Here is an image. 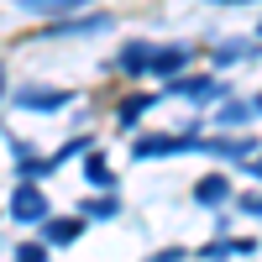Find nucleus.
<instances>
[{
	"label": "nucleus",
	"instance_id": "nucleus-1",
	"mask_svg": "<svg viewBox=\"0 0 262 262\" xmlns=\"http://www.w3.org/2000/svg\"><path fill=\"white\" fill-rule=\"evenodd\" d=\"M194 147H200V137H142L131 147V158L147 163V158H173V152H194Z\"/></svg>",
	"mask_w": 262,
	"mask_h": 262
},
{
	"label": "nucleus",
	"instance_id": "nucleus-2",
	"mask_svg": "<svg viewBox=\"0 0 262 262\" xmlns=\"http://www.w3.org/2000/svg\"><path fill=\"white\" fill-rule=\"evenodd\" d=\"M11 215L16 221H48V194H42L37 184H21L11 194Z\"/></svg>",
	"mask_w": 262,
	"mask_h": 262
},
{
	"label": "nucleus",
	"instance_id": "nucleus-3",
	"mask_svg": "<svg viewBox=\"0 0 262 262\" xmlns=\"http://www.w3.org/2000/svg\"><path fill=\"white\" fill-rule=\"evenodd\" d=\"M90 0H21V11L27 16H42V21H53V16H74V11H84Z\"/></svg>",
	"mask_w": 262,
	"mask_h": 262
},
{
	"label": "nucleus",
	"instance_id": "nucleus-4",
	"mask_svg": "<svg viewBox=\"0 0 262 262\" xmlns=\"http://www.w3.org/2000/svg\"><path fill=\"white\" fill-rule=\"evenodd\" d=\"M111 27V16L95 11V16H84V21H58V27H48V37H79V32H105Z\"/></svg>",
	"mask_w": 262,
	"mask_h": 262
},
{
	"label": "nucleus",
	"instance_id": "nucleus-5",
	"mask_svg": "<svg viewBox=\"0 0 262 262\" xmlns=\"http://www.w3.org/2000/svg\"><path fill=\"white\" fill-rule=\"evenodd\" d=\"M16 105H27V111H58V105H69L63 90H21Z\"/></svg>",
	"mask_w": 262,
	"mask_h": 262
},
{
	"label": "nucleus",
	"instance_id": "nucleus-6",
	"mask_svg": "<svg viewBox=\"0 0 262 262\" xmlns=\"http://www.w3.org/2000/svg\"><path fill=\"white\" fill-rule=\"evenodd\" d=\"M194 200L200 205H221V200H231V184L221 179V173H205V179L194 184Z\"/></svg>",
	"mask_w": 262,
	"mask_h": 262
},
{
	"label": "nucleus",
	"instance_id": "nucleus-7",
	"mask_svg": "<svg viewBox=\"0 0 262 262\" xmlns=\"http://www.w3.org/2000/svg\"><path fill=\"white\" fill-rule=\"evenodd\" d=\"M147 63H152V48H147V42H131V48L121 53V69H126L131 79H137V74H147Z\"/></svg>",
	"mask_w": 262,
	"mask_h": 262
},
{
	"label": "nucleus",
	"instance_id": "nucleus-8",
	"mask_svg": "<svg viewBox=\"0 0 262 262\" xmlns=\"http://www.w3.org/2000/svg\"><path fill=\"white\" fill-rule=\"evenodd\" d=\"M184 63H189V53H184V48H158V53H152V63H147V69H158V74H179Z\"/></svg>",
	"mask_w": 262,
	"mask_h": 262
},
{
	"label": "nucleus",
	"instance_id": "nucleus-9",
	"mask_svg": "<svg viewBox=\"0 0 262 262\" xmlns=\"http://www.w3.org/2000/svg\"><path fill=\"white\" fill-rule=\"evenodd\" d=\"M173 90H179V95H194V100H215V95H221V84H210V79H179Z\"/></svg>",
	"mask_w": 262,
	"mask_h": 262
},
{
	"label": "nucleus",
	"instance_id": "nucleus-10",
	"mask_svg": "<svg viewBox=\"0 0 262 262\" xmlns=\"http://www.w3.org/2000/svg\"><path fill=\"white\" fill-rule=\"evenodd\" d=\"M74 236H79V221H48V242L53 247H69Z\"/></svg>",
	"mask_w": 262,
	"mask_h": 262
},
{
	"label": "nucleus",
	"instance_id": "nucleus-11",
	"mask_svg": "<svg viewBox=\"0 0 262 262\" xmlns=\"http://www.w3.org/2000/svg\"><path fill=\"white\" fill-rule=\"evenodd\" d=\"M152 111V95H137L131 105H121V126H137V116H147Z\"/></svg>",
	"mask_w": 262,
	"mask_h": 262
},
{
	"label": "nucleus",
	"instance_id": "nucleus-12",
	"mask_svg": "<svg viewBox=\"0 0 262 262\" xmlns=\"http://www.w3.org/2000/svg\"><path fill=\"white\" fill-rule=\"evenodd\" d=\"M16 262H48V252H42L37 242H21V252H16Z\"/></svg>",
	"mask_w": 262,
	"mask_h": 262
},
{
	"label": "nucleus",
	"instance_id": "nucleus-13",
	"mask_svg": "<svg viewBox=\"0 0 262 262\" xmlns=\"http://www.w3.org/2000/svg\"><path fill=\"white\" fill-rule=\"evenodd\" d=\"M247 121V105H226V111H221V126H242Z\"/></svg>",
	"mask_w": 262,
	"mask_h": 262
},
{
	"label": "nucleus",
	"instance_id": "nucleus-14",
	"mask_svg": "<svg viewBox=\"0 0 262 262\" xmlns=\"http://www.w3.org/2000/svg\"><path fill=\"white\" fill-rule=\"evenodd\" d=\"M90 184H100V189H105V184H111V168H105L100 158H90Z\"/></svg>",
	"mask_w": 262,
	"mask_h": 262
},
{
	"label": "nucleus",
	"instance_id": "nucleus-15",
	"mask_svg": "<svg viewBox=\"0 0 262 262\" xmlns=\"http://www.w3.org/2000/svg\"><path fill=\"white\" fill-rule=\"evenodd\" d=\"M90 215H100V221H111V215H116V200H90Z\"/></svg>",
	"mask_w": 262,
	"mask_h": 262
},
{
	"label": "nucleus",
	"instance_id": "nucleus-16",
	"mask_svg": "<svg viewBox=\"0 0 262 262\" xmlns=\"http://www.w3.org/2000/svg\"><path fill=\"white\" fill-rule=\"evenodd\" d=\"M242 210L247 215H262V194H242Z\"/></svg>",
	"mask_w": 262,
	"mask_h": 262
},
{
	"label": "nucleus",
	"instance_id": "nucleus-17",
	"mask_svg": "<svg viewBox=\"0 0 262 262\" xmlns=\"http://www.w3.org/2000/svg\"><path fill=\"white\" fill-rule=\"evenodd\" d=\"M179 257H184V252H179V247H168V252H152V257H147V262H179Z\"/></svg>",
	"mask_w": 262,
	"mask_h": 262
},
{
	"label": "nucleus",
	"instance_id": "nucleus-18",
	"mask_svg": "<svg viewBox=\"0 0 262 262\" xmlns=\"http://www.w3.org/2000/svg\"><path fill=\"white\" fill-rule=\"evenodd\" d=\"M247 168H252V173H257V179H262V158H257V163H247Z\"/></svg>",
	"mask_w": 262,
	"mask_h": 262
},
{
	"label": "nucleus",
	"instance_id": "nucleus-19",
	"mask_svg": "<svg viewBox=\"0 0 262 262\" xmlns=\"http://www.w3.org/2000/svg\"><path fill=\"white\" fill-rule=\"evenodd\" d=\"M221 6H247V0H221Z\"/></svg>",
	"mask_w": 262,
	"mask_h": 262
},
{
	"label": "nucleus",
	"instance_id": "nucleus-20",
	"mask_svg": "<svg viewBox=\"0 0 262 262\" xmlns=\"http://www.w3.org/2000/svg\"><path fill=\"white\" fill-rule=\"evenodd\" d=\"M0 95H6V74H0Z\"/></svg>",
	"mask_w": 262,
	"mask_h": 262
}]
</instances>
